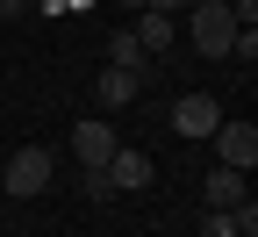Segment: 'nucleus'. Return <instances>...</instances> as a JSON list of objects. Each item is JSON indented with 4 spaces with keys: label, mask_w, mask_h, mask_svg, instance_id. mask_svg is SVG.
Masks as SVG:
<instances>
[{
    "label": "nucleus",
    "mask_w": 258,
    "mask_h": 237,
    "mask_svg": "<svg viewBox=\"0 0 258 237\" xmlns=\"http://www.w3.org/2000/svg\"><path fill=\"white\" fill-rule=\"evenodd\" d=\"M186 43L201 51V58H230V43H237L230 0H194V15H186Z\"/></svg>",
    "instance_id": "f257e3e1"
},
{
    "label": "nucleus",
    "mask_w": 258,
    "mask_h": 237,
    "mask_svg": "<svg viewBox=\"0 0 258 237\" xmlns=\"http://www.w3.org/2000/svg\"><path fill=\"white\" fill-rule=\"evenodd\" d=\"M165 122H172V137H179V144H201V137H215V122H222V101H215V93H179Z\"/></svg>",
    "instance_id": "f03ea898"
},
{
    "label": "nucleus",
    "mask_w": 258,
    "mask_h": 237,
    "mask_svg": "<svg viewBox=\"0 0 258 237\" xmlns=\"http://www.w3.org/2000/svg\"><path fill=\"white\" fill-rule=\"evenodd\" d=\"M0 180H8V194H15V201L43 194V187H50V151H43V144H22V151L8 158V173H0Z\"/></svg>",
    "instance_id": "7ed1b4c3"
},
{
    "label": "nucleus",
    "mask_w": 258,
    "mask_h": 237,
    "mask_svg": "<svg viewBox=\"0 0 258 237\" xmlns=\"http://www.w3.org/2000/svg\"><path fill=\"white\" fill-rule=\"evenodd\" d=\"M115 144H122V137H115V122H108V115H86V122L72 129V158L86 165V173H101V165L115 158Z\"/></svg>",
    "instance_id": "20e7f679"
},
{
    "label": "nucleus",
    "mask_w": 258,
    "mask_h": 237,
    "mask_svg": "<svg viewBox=\"0 0 258 237\" xmlns=\"http://www.w3.org/2000/svg\"><path fill=\"white\" fill-rule=\"evenodd\" d=\"M101 173H108V187H115V194H144V187L158 180V165H151L137 144H115V158L101 165Z\"/></svg>",
    "instance_id": "39448f33"
},
{
    "label": "nucleus",
    "mask_w": 258,
    "mask_h": 237,
    "mask_svg": "<svg viewBox=\"0 0 258 237\" xmlns=\"http://www.w3.org/2000/svg\"><path fill=\"white\" fill-rule=\"evenodd\" d=\"M215 158H222V165H237V173H251V165H258V129L222 115V122H215Z\"/></svg>",
    "instance_id": "423d86ee"
},
{
    "label": "nucleus",
    "mask_w": 258,
    "mask_h": 237,
    "mask_svg": "<svg viewBox=\"0 0 258 237\" xmlns=\"http://www.w3.org/2000/svg\"><path fill=\"white\" fill-rule=\"evenodd\" d=\"M129 36L144 43V58H158V51H172V43H179V15H158V8H137V15H129Z\"/></svg>",
    "instance_id": "0eeeda50"
},
{
    "label": "nucleus",
    "mask_w": 258,
    "mask_h": 237,
    "mask_svg": "<svg viewBox=\"0 0 258 237\" xmlns=\"http://www.w3.org/2000/svg\"><path fill=\"white\" fill-rule=\"evenodd\" d=\"M137 93H144V72H129V65H108V72L93 79V101H101L108 115H115V108H129Z\"/></svg>",
    "instance_id": "6e6552de"
},
{
    "label": "nucleus",
    "mask_w": 258,
    "mask_h": 237,
    "mask_svg": "<svg viewBox=\"0 0 258 237\" xmlns=\"http://www.w3.org/2000/svg\"><path fill=\"white\" fill-rule=\"evenodd\" d=\"M201 201H208V209H237V201H251V187H244V173H237V165H215V173H208V187H201Z\"/></svg>",
    "instance_id": "1a4fd4ad"
},
{
    "label": "nucleus",
    "mask_w": 258,
    "mask_h": 237,
    "mask_svg": "<svg viewBox=\"0 0 258 237\" xmlns=\"http://www.w3.org/2000/svg\"><path fill=\"white\" fill-rule=\"evenodd\" d=\"M108 65H129V72H144L151 58H144V43L129 36V29H115V36H108Z\"/></svg>",
    "instance_id": "9d476101"
},
{
    "label": "nucleus",
    "mask_w": 258,
    "mask_h": 237,
    "mask_svg": "<svg viewBox=\"0 0 258 237\" xmlns=\"http://www.w3.org/2000/svg\"><path fill=\"white\" fill-rule=\"evenodd\" d=\"M201 237H237V209H201Z\"/></svg>",
    "instance_id": "9b49d317"
},
{
    "label": "nucleus",
    "mask_w": 258,
    "mask_h": 237,
    "mask_svg": "<svg viewBox=\"0 0 258 237\" xmlns=\"http://www.w3.org/2000/svg\"><path fill=\"white\" fill-rule=\"evenodd\" d=\"M230 22L237 29H258V0H230Z\"/></svg>",
    "instance_id": "f8f14e48"
},
{
    "label": "nucleus",
    "mask_w": 258,
    "mask_h": 237,
    "mask_svg": "<svg viewBox=\"0 0 258 237\" xmlns=\"http://www.w3.org/2000/svg\"><path fill=\"white\" fill-rule=\"evenodd\" d=\"M237 237H258V201H237Z\"/></svg>",
    "instance_id": "ddd939ff"
},
{
    "label": "nucleus",
    "mask_w": 258,
    "mask_h": 237,
    "mask_svg": "<svg viewBox=\"0 0 258 237\" xmlns=\"http://www.w3.org/2000/svg\"><path fill=\"white\" fill-rule=\"evenodd\" d=\"M144 8H158V15H186V0H144Z\"/></svg>",
    "instance_id": "4468645a"
},
{
    "label": "nucleus",
    "mask_w": 258,
    "mask_h": 237,
    "mask_svg": "<svg viewBox=\"0 0 258 237\" xmlns=\"http://www.w3.org/2000/svg\"><path fill=\"white\" fill-rule=\"evenodd\" d=\"M22 8H43V15H64V0H22Z\"/></svg>",
    "instance_id": "2eb2a0df"
},
{
    "label": "nucleus",
    "mask_w": 258,
    "mask_h": 237,
    "mask_svg": "<svg viewBox=\"0 0 258 237\" xmlns=\"http://www.w3.org/2000/svg\"><path fill=\"white\" fill-rule=\"evenodd\" d=\"M15 15H22V0H0V22H15Z\"/></svg>",
    "instance_id": "dca6fc26"
},
{
    "label": "nucleus",
    "mask_w": 258,
    "mask_h": 237,
    "mask_svg": "<svg viewBox=\"0 0 258 237\" xmlns=\"http://www.w3.org/2000/svg\"><path fill=\"white\" fill-rule=\"evenodd\" d=\"M122 8H129V15H137V8H144V0H122Z\"/></svg>",
    "instance_id": "f3484780"
}]
</instances>
